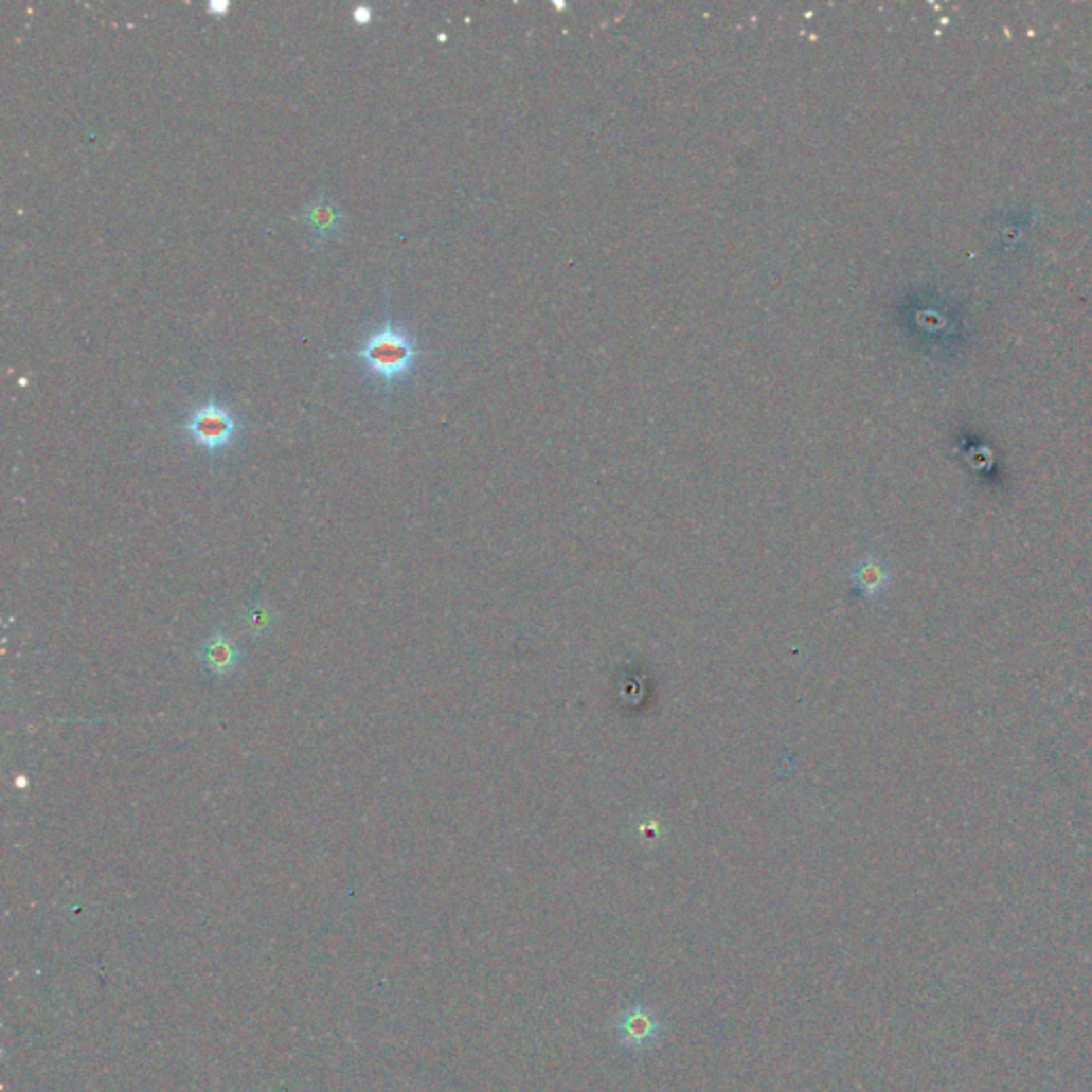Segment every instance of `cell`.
Masks as SVG:
<instances>
[{
	"instance_id": "cell-1",
	"label": "cell",
	"mask_w": 1092,
	"mask_h": 1092,
	"mask_svg": "<svg viewBox=\"0 0 1092 1092\" xmlns=\"http://www.w3.org/2000/svg\"><path fill=\"white\" fill-rule=\"evenodd\" d=\"M423 355L425 351H420L414 334L393 321L389 305L384 309L382 325L372 329L355 351L346 353V357L357 361L370 378H378L382 382L387 401H391L393 389L414 374Z\"/></svg>"
},
{
	"instance_id": "cell-2",
	"label": "cell",
	"mask_w": 1092,
	"mask_h": 1092,
	"mask_svg": "<svg viewBox=\"0 0 1092 1092\" xmlns=\"http://www.w3.org/2000/svg\"><path fill=\"white\" fill-rule=\"evenodd\" d=\"M182 431L205 452L222 454L235 446L244 431V420L222 404L216 393H210L180 425Z\"/></svg>"
},
{
	"instance_id": "cell-3",
	"label": "cell",
	"mask_w": 1092,
	"mask_h": 1092,
	"mask_svg": "<svg viewBox=\"0 0 1092 1092\" xmlns=\"http://www.w3.org/2000/svg\"><path fill=\"white\" fill-rule=\"evenodd\" d=\"M612 1031L619 1045L628 1052H654L666 1033L662 1016L647 1003H630L621 1007L612 1020Z\"/></svg>"
},
{
	"instance_id": "cell-4",
	"label": "cell",
	"mask_w": 1092,
	"mask_h": 1092,
	"mask_svg": "<svg viewBox=\"0 0 1092 1092\" xmlns=\"http://www.w3.org/2000/svg\"><path fill=\"white\" fill-rule=\"evenodd\" d=\"M845 578L849 587V597L877 606L885 602L894 583V572L890 559L883 553H879L877 549H869L847 568Z\"/></svg>"
},
{
	"instance_id": "cell-5",
	"label": "cell",
	"mask_w": 1092,
	"mask_h": 1092,
	"mask_svg": "<svg viewBox=\"0 0 1092 1092\" xmlns=\"http://www.w3.org/2000/svg\"><path fill=\"white\" fill-rule=\"evenodd\" d=\"M303 225L309 229L317 246H325L336 239L346 222V212L342 205L332 199L327 193H321L315 201H309L301 214Z\"/></svg>"
},
{
	"instance_id": "cell-6",
	"label": "cell",
	"mask_w": 1092,
	"mask_h": 1092,
	"mask_svg": "<svg viewBox=\"0 0 1092 1092\" xmlns=\"http://www.w3.org/2000/svg\"><path fill=\"white\" fill-rule=\"evenodd\" d=\"M201 662L210 675L227 679L241 666V647L227 632H216L203 643Z\"/></svg>"
},
{
	"instance_id": "cell-7",
	"label": "cell",
	"mask_w": 1092,
	"mask_h": 1092,
	"mask_svg": "<svg viewBox=\"0 0 1092 1092\" xmlns=\"http://www.w3.org/2000/svg\"><path fill=\"white\" fill-rule=\"evenodd\" d=\"M241 621H244V628L254 639H261V637H265V634H269L273 630V626H275V610H271L269 604L254 602V604H250L244 610Z\"/></svg>"
},
{
	"instance_id": "cell-8",
	"label": "cell",
	"mask_w": 1092,
	"mask_h": 1092,
	"mask_svg": "<svg viewBox=\"0 0 1092 1092\" xmlns=\"http://www.w3.org/2000/svg\"><path fill=\"white\" fill-rule=\"evenodd\" d=\"M374 18H376V16H374V10H372V7H368V5H359V7H355V10H353V20H355V24H359V26H368V24H372V22H374Z\"/></svg>"
},
{
	"instance_id": "cell-9",
	"label": "cell",
	"mask_w": 1092,
	"mask_h": 1092,
	"mask_svg": "<svg viewBox=\"0 0 1092 1092\" xmlns=\"http://www.w3.org/2000/svg\"><path fill=\"white\" fill-rule=\"evenodd\" d=\"M231 10V3L229 0H212V3H208V12L214 16V18H225Z\"/></svg>"
}]
</instances>
